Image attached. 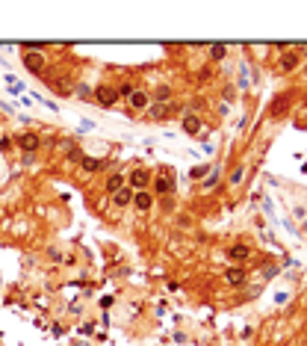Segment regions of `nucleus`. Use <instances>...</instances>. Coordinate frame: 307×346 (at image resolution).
<instances>
[{
    "mask_svg": "<svg viewBox=\"0 0 307 346\" xmlns=\"http://www.w3.org/2000/svg\"><path fill=\"white\" fill-rule=\"evenodd\" d=\"M298 65H301V51L281 53V62H278V68H281V71H295Z\"/></svg>",
    "mask_w": 307,
    "mask_h": 346,
    "instance_id": "1",
    "label": "nucleus"
},
{
    "mask_svg": "<svg viewBox=\"0 0 307 346\" xmlns=\"http://www.w3.org/2000/svg\"><path fill=\"white\" fill-rule=\"evenodd\" d=\"M95 101H98L101 107H112L116 101H119V92L109 89V86H98L95 89Z\"/></svg>",
    "mask_w": 307,
    "mask_h": 346,
    "instance_id": "2",
    "label": "nucleus"
},
{
    "mask_svg": "<svg viewBox=\"0 0 307 346\" xmlns=\"http://www.w3.org/2000/svg\"><path fill=\"white\" fill-rule=\"evenodd\" d=\"M42 145V139H39V133H21L18 136V148L24 151V154H33L35 148Z\"/></svg>",
    "mask_w": 307,
    "mask_h": 346,
    "instance_id": "3",
    "label": "nucleus"
},
{
    "mask_svg": "<svg viewBox=\"0 0 307 346\" xmlns=\"http://www.w3.org/2000/svg\"><path fill=\"white\" fill-rule=\"evenodd\" d=\"M154 192H157V195H171V192H174V181H171L169 175H160V178L154 181Z\"/></svg>",
    "mask_w": 307,
    "mask_h": 346,
    "instance_id": "4",
    "label": "nucleus"
},
{
    "mask_svg": "<svg viewBox=\"0 0 307 346\" xmlns=\"http://www.w3.org/2000/svg\"><path fill=\"white\" fill-rule=\"evenodd\" d=\"M151 184V175L145 172V169H136V172H130V187H136L139 192H145V187Z\"/></svg>",
    "mask_w": 307,
    "mask_h": 346,
    "instance_id": "5",
    "label": "nucleus"
},
{
    "mask_svg": "<svg viewBox=\"0 0 307 346\" xmlns=\"http://www.w3.org/2000/svg\"><path fill=\"white\" fill-rule=\"evenodd\" d=\"M287 110H290V98H287V95L275 98V101H272V107H269V113H272L275 119H284V116H287Z\"/></svg>",
    "mask_w": 307,
    "mask_h": 346,
    "instance_id": "6",
    "label": "nucleus"
},
{
    "mask_svg": "<svg viewBox=\"0 0 307 346\" xmlns=\"http://www.w3.org/2000/svg\"><path fill=\"white\" fill-rule=\"evenodd\" d=\"M24 65L33 71V74H39V71L45 68V59H42V53H24Z\"/></svg>",
    "mask_w": 307,
    "mask_h": 346,
    "instance_id": "7",
    "label": "nucleus"
},
{
    "mask_svg": "<svg viewBox=\"0 0 307 346\" xmlns=\"http://www.w3.org/2000/svg\"><path fill=\"white\" fill-rule=\"evenodd\" d=\"M183 130H186L189 136L201 133V119H198V116H183Z\"/></svg>",
    "mask_w": 307,
    "mask_h": 346,
    "instance_id": "8",
    "label": "nucleus"
},
{
    "mask_svg": "<svg viewBox=\"0 0 307 346\" xmlns=\"http://www.w3.org/2000/svg\"><path fill=\"white\" fill-rule=\"evenodd\" d=\"M133 204H136V210H151V204H154L151 192H136L133 195Z\"/></svg>",
    "mask_w": 307,
    "mask_h": 346,
    "instance_id": "9",
    "label": "nucleus"
},
{
    "mask_svg": "<svg viewBox=\"0 0 307 346\" xmlns=\"http://www.w3.org/2000/svg\"><path fill=\"white\" fill-rule=\"evenodd\" d=\"M112 201H116V204H119V207H127V204H130V201H133V192L127 190V187H121V190L116 192V195H112Z\"/></svg>",
    "mask_w": 307,
    "mask_h": 346,
    "instance_id": "10",
    "label": "nucleus"
},
{
    "mask_svg": "<svg viewBox=\"0 0 307 346\" xmlns=\"http://www.w3.org/2000/svg\"><path fill=\"white\" fill-rule=\"evenodd\" d=\"M224 281H227V284H234V287H239V284H242V281H245V272H242V269H227V272H224Z\"/></svg>",
    "mask_w": 307,
    "mask_h": 346,
    "instance_id": "11",
    "label": "nucleus"
},
{
    "mask_svg": "<svg viewBox=\"0 0 307 346\" xmlns=\"http://www.w3.org/2000/svg\"><path fill=\"white\" fill-rule=\"evenodd\" d=\"M148 104H151V98H148L145 92H133V98H130V107H133V110H145Z\"/></svg>",
    "mask_w": 307,
    "mask_h": 346,
    "instance_id": "12",
    "label": "nucleus"
},
{
    "mask_svg": "<svg viewBox=\"0 0 307 346\" xmlns=\"http://www.w3.org/2000/svg\"><path fill=\"white\" fill-rule=\"evenodd\" d=\"M227 258H234V260H245V258H251V249H248V246H234V249L227 252Z\"/></svg>",
    "mask_w": 307,
    "mask_h": 346,
    "instance_id": "13",
    "label": "nucleus"
},
{
    "mask_svg": "<svg viewBox=\"0 0 307 346\" xmlns=\"http://www.w3.org/2000/svg\"><path fill=\"white\" fill-rule=\"evenodd\" d=\"M121 187H124V178H121V175H112V178L106 181V192H112V195H116Z\"/></svg>",
    "mask_w": 307,
    "mask_h": 346,
    "instance_id": "14",
    "label": "nucleus"
},
{
    "mask_svg": "<svg viewBox=\"0 0 307 346\" xmlns=\"http://www.w3.org/2000/svg\"><path fill=\"white\" fill-rule=\"evenodd\" d=\"M224 56H227V48H224V45H213V48H210V59L219 62V59H224Z\"/></svg>",
    "mask_w": 307,
    "mask_h": 346,
    "instance_id": "15",
    "label": "nucleus"
},
{
    "mask_svg": "<svg viewBox=\"0 0 307 346\" xmlns=\"http://www.w3.org/2000/svg\"><path fill=\"white\" fill-rule=\"evenodd\" d=\"M101 166H103L101 160H95V157H83V169H86V172H98Z\"/></svg>",
    "mask_w": 307,
    "mask_h": 346,
    "instance_id": "16",
    "label": "nucleus"
},
{
    "mask_svg": "<svg viewBox=\"0 0 307 346\" xmlns=\"http://www.w3.org/2000/svg\"><path fill=\"white\" fill-rule=\"evenodd\" d=\"M169 98H171V89L169 86H160L157 92H154V101H157V104H163V101H169Z\"/></svg>",
    "mask_w": 307,
    "mask_h": 346,
    "instance_id": "17",
    "label": "nucleus"
},
{
    "mask_svg": "<svg viewBox=\"0 0 307 346\" xmlns=\"http://www.w3.org/2000/svg\"><path fill=\"white\" fill-rule=\"evenodd\" d=\"M74 95H77V98H83V101H89V98H92V89H89V86L83 83V86H77V89H74Z\"/></svg>",
    "mask_w": 307,
    "mask_h": 346,
    "instance_id": "18",
    "label": "nucleus"
},
{
    "mask_svg": "<svg viewBox=\"0 0 307 346\" xmlns=\"http://www.w3.org/2000/svg\"><path fill=\"white\" fill-rule=\"evenodd\" d=\"M148 116H151V119H166V110H163L160 104H154L151 110H148Z\"/></svg>",
    "mask_w": 307,
    "mask_h": 346,
    "instance_id": "19",
    "label": "nucleus"
},
{
    "mask_svg": "<svg viewBox=\"0 0 307 346\" xmlns=\"http://www.w3.org/2000/svg\"><path fill=\"white\" fill-rule=\"evenodd\" d=\"M116 92H119V98H127V101L133 98V86H130V83H124V86H121V89H116Z\"/></svg>",
    "mask_w": 307,
    "mask_h": 346,
    "instance_id": "20",
    "label": "nucleus"
},
{
    "mask_svg": "<svg viewBox=\"0 0 307 346\" xmlns=\"http://www.w3.org/2000/svg\"><path fill=\"white\" fill-rule=\"evenodd\" d=\"M242 172H245L242 166H239V169H234V175H231V184H239V181H242Z\"/></svg>",
    "mask_w": 307,
    "mask_h": 346,
    "instance_id": "21",
    "label": "nucleus"
},
{
    "mask_svg": "<svg viewBox=\"0 0 307 346\" xmlns=\"http://www.w3.org/2000/svg\"><path fill=\"white\" fill-rule=\"evenodd\" d=\"M207 175V166H195V169H192V178H204Z\"/></svg>",
    "mask_w": 307,
    "mask_h": 346,
    "instance_id": "22",
    "label": "nucleus"
},
{
    "mask_svg": "<svg viewBox=\"0 0 307 346\" xmlns=\"http://www.w3.org/2000/svg\"><path fill=\"white\" fill-rule=\"evenodd\" d=\"M304 71H307V68H304Z\"/></svg>",
    "mask_w": 307,
    "mask_h": 346,
    "instance_id": "23",
    "label": "nucleus"
}]
</instances>
